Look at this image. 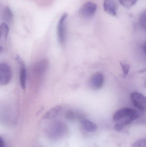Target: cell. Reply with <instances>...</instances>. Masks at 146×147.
<instances>
[{
	"label": "cell",
	"instance_id": "6da1fadb",
	"mask_svg": "<svg viewBox=\"0 0 146 147\" xmlns=\"http://www.w3.org/2000/svg\"><path fill=\"white\" fill-rule=\"evenodd\" d=\"M68 14L64 13L61 16L57 27V34L58 43L63 45L66 40V22Z\"/></svg>",
	"mask_w": 146,
	"mask_h": 147
},
{
	"label": "cell",
	"instance_id": "7a4b0ae2",
	"mask_svg": "<svg viewBox=\"0 0 146 147\" xmlns=\"http://www.w3.org/2000/svg\"><path fill=\"white\" fill-rule=\"evenodd\" d=\"M131 116L139 118L140 116L139 113L134 109L124 108L116 111L113 115L112 119L114 121H118L123 118Z\"/></svg>",
	"mask_w": 146,
	"mask_h": 147
},
{
	"label": "cell",
	"instance_id": "3957f363",
	"mask_svg": "<svg viewBox=\"0 0 146 147\" xmlns=\"http://www.w3.org/2000/svg\"><path fill=\"white\" fill-rule=\"evenodd\" d=\"M13 72L10 66L5 63H0V85L8 84L11 81Z\"/></svg>",
	"mask_w": 146,
	"mask_h": 147
},
{
	"label": "cell",
	"instance_id": "277c9868",
	"mask_svg": "<svg viewBox=\"0 0 146 147\" xmlns=\"http://www.w3.org/2000/svg\"><path fill=\"white\" fill-rule=\"evenodd\" d=\"M130 99L135 107L141 111H145L146 108V99L145 96L138 92H134L130 95Z\"/></svg>",
	"mask_w": 146,
	"mask_h": 147
},
{
	"label": "cell",
	"instance_id": "5b68a950",
	"mask_svg": "<svg viewBox=\"0 0 146 147\" xmlns=\"http://www.w3.org/2000/svg\"><path fill=\"white\" fill-rule=\"evenodd\" d=\"M97 9V4L91 2L84 3L79 9V13L81 17L89 19L94 16Z\"/></svg>",
	"mask_w": 146,
	"mask_h": 147
},
{
	"label": "cell",
	"instance_id": "8992f818",
	"mask_svg": "<svg viewBox=\"0 0 146 147\" xmlns=\"http://www.w3.org/2000/svg\"><path fill=\"white\" fill-rule=\"evenodd\" d=\"M104 76L101 72H97L91 77L89 84L91 87L95 90H99L102 88L104 83Z\"/></svg>",
	"mask_w": 146,
	"mask_h": 147
},
{
	"label": "cell",
	"instance_id": "52a82bcc",
	"mask_svg": "<svg viewBox=\"0 0 146 147\" xmlns=\"http://www.w3.org/2000/svg\"><path fill=\"white\" fill-rule=\"evenodd\" d=\"M104 10L106 13L112 16H117L118 6L116 0H104L103 2Z\"/></svg>",
	"mask_w": 146,
	"mask_h": 147
},
{
	"label": "cell",
	"instance_id": "ba28073f",
	"mask_svg": "<svg viewBox=\"0 0 146 147\" xmlns=\"http://www.w3.org/2000/svg\"><path fill=\"white\" fill-rule=\"evenodd\" d=\"M19 64L20 65L19 81L21 87L23 90L26 88L27 81V69L24 61L19 57H17L16 58Z\"/></svg>",
	"mask_w": 146,
	"mask_h": 147
},
{
	"label": "cell",
	"instance_id": "9c48e42d",
	"mask_svg": "<svg viewBox=\"0 0 146 147\" xmlns=\"http://www.w3.org/2000/svg\"><path fill=\"white\" fill-rule=\"evenodd\" d=\"M49 67V62L47 59L40 60L36 64L34 67V71L37 75L42 76L47 71Z\"/></svg>",
	"mask_w": 146,
	"mask_h": 147
},
{
	"label": "cell",
	"instance_id": "30bf717a",
	"mask_svg": "<svg viewBox=\"0 0 146 147\" xmlns=\"http://www.w3.org/2000/svg\"><path fill=\"white\" fill-rule=\"evenodd\" d=\"M63 108L61 105H56L48 111L44 115V119L51 120L56 118L60 115L62 111Z\"/></svg>",
	"mask_w": 146,
	"mask_h": 147
},
{
	"label": "cell",
	"instance_id": "8fae6325",
	"mask_svg": "<svg viewBox=\"0 0 146 147\" xmlns=\"http://www.w3.org/2000/svg\"><path fill=\"white\" fill-rule=\"evenodd\" d=\"M81 124L84 129L87 132H94L98 129V126L95 123L88 119L81 120Z\"/></svg>",
	"mask_w": 146,
	"mask_h": 147
},
{
	"label": "cell",
	"instance_id": "7c38bea8",
	"mask_svg": "<svg viewBox=\"0 0 146 147\" xmlns=\"http://www.w3.org/2000/svg\"><path fill=\"white\" fill-rule=\"evenodd\" d=\"M9 32V28L7 24L5 22L0 25V41L4 43L7 41Z\"/></svg>",
	"mask_w": 146,
	"mask_h": 147
},
{
	"label": "cell",
	"instance_id": "4fadbf2b",
	"mask_svg": "<svg viewBox=\"0 0 146 147\" xmlns=\"http://www.w3.org/2000/svg\"><path fill=\"white\" fill-rule=\"evenodd\" d=\"M3 20L5 22V23H11L13 21V13L9 7L7 6L3 9L2 14Z\"/></svg>",
	"mask_w": 146,
	"mask_h": 147
},
{
	"label": "cell",
	"instance_id": "5bb4252c",
	"mask_svg": "<svg viewBox=\"0 0 146 147\" xmlns=\"http://www.w3.org/2000/svg\"><path fill=\"white\" fill-rule=\"evenodd\" d=\"M138 0H119L120 3L125 7L127 9L130 8L134 6Z\"/></svg>",
	"mask_w": 146,
	"mask_h": 147
},
{
	"label": "cell",
	"instance_id": "9a60e30c",
	"mask_svg": "<svg viewBox=\"0 0 146 147\" xmlns=\"http://www.w3.org/2000/svg\"><path fill=\"white\" fill-rule=\"evenodd\" d=\"M139 24L144 30H145L146 27V10L143 11L139 19Z\"/></svg>",
	"mask_w": 146,
	"mask_h": 147
},
{
	"label": "cell",
	"instance_id": "2e32d148",
	"mask_svg": "<svg viewBox=\"0 0 146 147\" xmlns=\"http://www.w3.org/2000/svg\"><path fill=\"white\" fill-rule=\"evenodd\" d=\"M130 146L131 147H146V139H139L132 143Z\"/></svg>",
	"mask_w": 146,
	"mask_h": 147
},
{
	"label": "cell",
	"instance_id": "e0dca14e",
	"mask_svg": "<svg viewBox=\"0 0 146 147\" xmlns=\"http://www.w3.org/2000/svg\"><path fill=\"white\" fill-rule=\"evenodd\" d=\"M122 69L123 71V74L124 77H127L128 74L130 69V65L129 64L124 62H121L120 63Z\"/></svg>",
	"mask_w": 146,
	"mask_h": 147
},
{
	"label": "cell",
	"instance_id": "ac0fdd59",
	"mask_svg": "<svg viewBox=\"0 0 146 147\" xmlns=\"http://www.w3.org/2000/svg\"><path fill=\"white\" fill-rule=\"evenodd\" d=\"M75 116V115L74 112L72 111H67V113H66V117H67V118L70 119V120L74 119Z\"/></svg>",
	"mask_w": 146,
	"mask_h": 147
},
{
	"label": "cell",
	"instance_id": "d6986e66",
	"mask_svg": "<svg viewBox=\"0 0 146 147\" xmlns=\"http://www.w3.org/2000/svg\"><path fill=\"white\" fill-rule=\"evenodd\" d=\"M0 147H5V142L2 137L0 136Z\"/></svg>",
	"mask_w": 146,
	"mask_h": 147
},
{
	"label": "cell",
	"instance_id": "ffe728a7",
	"mask_svg": "<svg viewBox=\"0 0 146 147\" xmlns=\"http://www.w3.org/2000/svg\"><path fill=\"white\" fill-rule=\"evenodd\" d=\"M3 51V47H2L0 45V53H1Z\"/></svg>",
	"mask_w": 146,
	"mask_h": 147
}]
</instances>
